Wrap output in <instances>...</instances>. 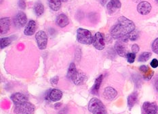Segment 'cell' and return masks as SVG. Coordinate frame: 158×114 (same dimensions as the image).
I'll list each match as a JSON object with an SVG mask.
<instances>
[{
	"instance_id": "cell-2",
	"label": "cell",
	"mask_w": 158,
	"mask_h": 114,
	"mask_svg": "<svg viewBox=\"0 0 158 114\" xmlns=\"http://www.w3.org/2000/svg\"><path fill=\"white\" fill-rule=\"evenodd\" d=\"M88 110L92 114H107L105 105L97 97L92 98L89 101Z\"/></svg>"
},
{
	"instance_id": "cell-13",
	"label": "cell",
	"mask_w": 158,
	"mask_h": 114,
	"mask_svg": "<svg viewBox=\"0 0 158 114\" xmlns=\"http://www.w3.org/2000/svg\"><path fill=\"white\" fill-rule=\"evenodd\" d=\"M120 8H121V2L119 0H111L106 6L109 14H112L116 11V10L119 9Z\"/></svg>"
},
{
	"instance_id": "cell-39",
	"label": "cell",
	"mask_w": 158,
	"mask_h": 114,
	"mask_svg": "<svg viewBox=\"0 0 158 114\" xmlns=\"http://www.w3.org/2000/svg\"><path fill=\"white\" fill-rule=\"evenodd\" d=\"M156 1L157 3H158V0H156Z\"/></svg>"
},
{
	"instance_id": "cell-1",
	"label": "cell",
	"mask_w": 158,
	"mask_h": 114,
	"mask_svg": "<svg viewBox=\"0 0 158 114\" xmlns=\"http://www.w3.org/2000/svg\"><path fill=\"white\" fill-rule=\"evenodd\" d=\"M135 30V25L132 20L126 17L119 18L118 22L111 29V34L113 39H121L122 37L127 36L128 34Z\"/></svg>"
},
{
	"instance_id": "cell-35",
	"label": "cell",
	"mask_w": 158,
	"mask_h": 114,
	"mask_svg": "<svg viewBox=\"0 0 158 114\" xmlns=\"http://www.w3.org/2000/svg\"><path fill=\"white\" fill-rule=\"evenodd\" d=\"M107 1H108V0H100L101 5H102V6H105L106 3H107Z\"/></svg>"
},
{
	"instance_id": "cell-9",
	"label": "cell",
	"mask_w": 158,
	"mask_h": 114,
	"mask_svg": "<svg viewBox=\"0 0 158 114\" xmlns=\"http://www.w3.org/2000/svg\"><path fill=\"white\" fill-rule=\"evenodd\" d=\"M152 10V6L147 2H142L137 6V11L141 15L149 14Z\"/></svg>"
},
{
	"instance_id": "cell-23",
	"label": "cell",
	"mask_w": 158,
	"mask_h": 114,
	"mask_svg": "<svg viewBox=\"0 0 158 114\" xmlns=\"http://www.w3.org/2000/svg\"><path fill=\"white\" fill-rule=\"evenodd\" d=\"M34 11L37 16H42L44 12V6L40 2L36 3L34 6Z\"/></svg>"
},
{
	"instance_id": "cell-20",
	"label": "cell",
	"mask_w": 158,
	"mask_h": 114,
	"mask_svg": "<svg viewBox=\"0 0 158 114\" xmlns=\"http://www.w3.org/2000/svg\"><path fill=\"white\" fill-rule=\"evenodd\" d=\"M48 5L50 9L53 11H58L61 7V1L60 0H48Z\"/></svg>"
},
{
	"instance_id": "cell-31",
	"label": "cell",
	"mask_w": 158,
	"mask_h": 114,
	"mask_svg": "<svg viewBox=\"0 0 158 114\" xmlns=\"http://www.w3.org/2000/svg\"><path fill=\"white\" fill-rule=\"evenodd\" d=\"M139 49H140L139 46L137 44H134L133 45H132V53H135V54L139 52Z\"/></svg>"
},
{
	"instance_id": "cell-33",
	"label": "cell",
	"mask_w": 158,
	"mask_h": 114,
	"mask_svg": "<svg viewBox=\"0 0 158 114\" xmlns=\"http://www.w3.org/2000/svg\"><path fill=\"white\" fill-rule=\"evenodd\" d=\"M58 80H59V78H58V76H56V77H53V78L50 80L51 84L53 85H57L58 82Z\"/></svg>"
},
{
	"instance_id": "cell-28",
	"label": "cell",
	"mask_w": 158,
	"mask_h": 114,
	"mask_svg": "<svg viewBox=\"0 0 158 114\" xmlns=\"http://www.w3.org/2000/svg\"><path fill=\"white\" fill-rule=\"evenodd\" d=\"M153 74H154V72L153 70H150V69H149V70L147 71V72H145V73H144L143 78H144V79H145V80L149 81V80H150V79L153 77Z\"/></svg>"
},
{
	"instance_id": "cell-25",
	"label": "cell",
	"mask_w": 158,
	"mask_h": 114,
	"mask_svg": "<svg viewBox=\"0 0 158 114\" xmlns=\"http://www.w3.org/2000/svg\"><path fill=\"white\" fill-rule=\"evenodd\" d=\"M152 56V53L151 52H143V53L140 55L139 61L141 62L147 61V60H149V58Z\"/></svg>"
},
{
	"instance_id": "cell-16",
	"label": "cell",
	"mask_w": 158,
	"mask_h": 114,
	"mask_svg": "<svg viewBox=\"0 0 158 114\" xmlns=\"http://www.w3.org/2000/svg\"><path fill=\"white\" fill-rule=\"evenodd\" d=\"M56 23L57 26L60 27V28H64L69 24V20L64 14H60L57 16Z\"/></svg>"
},
{
	"instance_id": "cell-14",
	"label": "cell",
	"mask_w": 158,
	"mask_h": 114,
	"mask_svg": "<svg viewBox=\"0 0 158 114\" xmlns=\"http://www.w3.org/2000/svg\"><path fill=\"white\" fill-rule=\"evenodd\" d=\"M63 96V92L57 88H53L49 92L48 97L51 101L56 102L60 101Z\"/></svg>"
},
{
	"instance_id": "cell-15",
	"label": "cell",
	"mask_w": 158,
	"mask_h": 114,
	"mask_svg": "<svg viewBox=\"0 0 158 114\" xmlns=\"http://www.w3.org/2000/svg\"><path fill=\"white\" fill-rule=\"evenodd\" d=\"M36 26L37 25L35 20H30L25 26V30H24V34H25L26 36L33 35V34L35 33Z\"/></svg>"
},
{
	"instance_id": "cell-30",
	"label": "cell",
	"mask_w": 158,
	"mask_h": 114,
	"mask_svg": "<svg viewBox=\"0 0 158 114\" xmlns=\"http://www.w3.org/2000/svg\"><path fill=\"white\" fill-rule=\"evenodd\" d=\"M19 6L20 9L25 10L26 8V2L25 0H19Z\"/></svg>"
},
{
	"instance_id": "cell-27",
	"label": "cell",
	"mask_w": 158,
	"mask_h": 114,
	"mask_svg": "<svg viewBox=\"0 0 158 114\" xmlns=\"http://www.w3.org/2000/svg\"><path fill=\"white\" fill-rule=\"evenodd\" d=\"M135 57H136V54L134 53H128L126 55L127 61H128V62L130 64L134 63V61L135 60Z\"/></svg>"
},
{
	"instance_id": "cell-26",
	"label": "cell",
	"mask_w": 158,
	"mask_h": 114,
	"mask_svg": "<svg viewBox=\"0 0 158 114\" xmlns=\"http://www.w3.org/2000/svg\"><path fill=\"white\" fill-rule=\"evenodd\" d=\"M128 39L129 40L132 41H136L139 38V32L137 30H134L130 34H128Z\"/></svg>"
},
{
	"instance_id": "cell-8",
	"label": "cell",
	"mask_w": 158,
	"mask_h": 114,
	"mask_svg": "<svg viewBox=\"0 0 158 114\" xmlns=\"http://www.w3.org/2000/svg\"><path fill=\"white\" fill-rule=\"evenodd\" d=\"M143 111L145 114H157V105L156 103H150L146 101L143 105Z\"/></svg>"
},
{
	"instance_id": "cell-7",
	"label": "cell",
	"mask_w": 158,
	"mask_h": 114,
	"mask_svg": "<svg viewBox=\"0 0 158 114\" xmlns=\"http://www.w3.org/2000/svg\"><path fill=\"white\" fill-rule=\"evenodd\" d=\"M14 21H15L16 26L19 27V28H22V27L25 26L27 24V16L23 12H19L16 15Z\"/></svg>"
},
{
	"instance_id": "cell-38",
	"label": "cell",
	"mask_w": 158,
	"mask_h": 114,
	"mask_svg": "<svg viewBox=\"0 0 158 114\" xmlns=\"http://www.w3.org/2000/svg\"><path fill=\"white\" fill-rule=\"evenodd\" d=\"M61 2H67L68 0H60Z\"/></svg>"
},
{
	"instance_id": "cell-3",
	"label": "cell",
	"mask_w": 158,
	"mask_h": 114,
	"mask_svg": "<svg viewBox=\"0 0 158 114\" xmlns=\"http://www.w3.org/2000/svg\"><path fill=\"white\" fill-rule=\"evenodd\" d=\"M35 110V105L27 101L20 103V104L15 105L14 112L15 114H34Z\"/></svg>"
},
{
	"instance_id": "cell-19",
	"label": "cell",
	"mask_w": 158,
	"mask_h": 114,
	"mask_svg": "<svg viewBox=\"0 0 158 114\" xmlns=\"http://www.w3.org/2000/svg\"><path fill=\"white\" fill-rule=\"evenodd\" d=\"M102 78H103L102 75H100L97 79H96L94 85L91 90V92L92 93V94L97 95L98 93L99 88H100V87H101V85L102 81Z\"/></svg>"
},
{
	"instance_id": "cell-24",
	"label": "cell",
	"mask_w": 158,
	"mask_h": 114,
	"mask_svg": "<svg viewBox=\"0 0 158 114\" xmlns=\"http://www.w3.org/2000/svg\"><path fill=\"white\" fill-rule=\"evenodd\" d=\"M12 42V39L10 37H4V38H2L1 40H0V43H1V49H3L6 47H8L9 45Z\"/></svg>"
},
{
	"instance_id": "cell-29",
	"label": "cell",
	"mask_w": 158,
	"mask_h": 114,
	"mask_svg": "<svg viewBox=\"0 0 158 114\" xmlns=\"http://www.w3.org/2000/svg\"><path fill=\"white\" fill-rule=\"evenodd\" d=\"M152 49L153 52L158 54V38L153 41L152 43Z\"/></svg>"
},
{
	"instance_id": "cell-6",
	"label": "cell",
	"mask_w": 158,
	"mask_h": 114,
	"mask_svg": "<svg viewBox=\"0 0 158 114\" xmlns=\"http://www.w3.org/2000/svg\"><path fill=\"white\" fill-rule=\"evenodd\" d=\"M93 45L95 49L98 50H103L105 47V43L104 37L101 33H97L93 38Z\"/></svg>"
},
{
	"instance_id": "cell-5",
	"label": "cell",
	"mask_w": 158,
	"mask_h": 114,
	"mask_svg": "<svg viewBox=\"0 0 158 114\" xmlns=\"http://www.w3.org/2000/svg\"><path fill=\"white\" fill-rule=\"evenodd\" d=\"M35 39L39 49L41 50L45 49L48 45L47 34L43 30H40L35 34Z\"/></svg>"
},
{
	"instance_id": "cell-18",
	"label": "cell",
	"mask_w": 158,
	"mask_h": 114,
	"mask_svg": "<svg viewBox=\"0 0 158 114\" xmlns=\"http://www.w3.org/2000/svg\"><path fill=\"white\" fill-rule=\"evenodd\" d=\"M115 49L119 56L126 57V55L128 53H127L125 46L121 42L116 43L115 45Z\"/></svg>"
},
{
	"instance_id": "cell-37",
	"label": "cell",
	"mask_w": 158,
	"mask_h": 114,
	"mask_svg": "<svg viewBox=\"0 0 158 114\" xmlns=\"http://www.w3.org/2000/svg\"><path fill=\"white\" fill-rule=\"evenodd\" d=\"M133 1L134 2H136V3H140V2H142V1H143V0H133Z\"/></svg>"
},
{
	"instance_id": "cell-10",
	"label": "cell",
	"mask_w": 158,
	"mask_h": 114,
	"mask_svg": "<svg viewBox=\"0 0 158 114\" xmlns=\"http://www.w3.org/2000/svg\"><path fill=\"white\" fill-rule=\"evenodd\" d=\"M11 26V20L10 18L6 17L0 20V33L2 34H5L8 32Z\"/></svg>"
},
{
	"instance_id": "cell-21",
	"label": "cell",
	"mask_w": 158,
	"mask_h": 114,
	"mask_svg": "<svg viewBox=\"0 0 158 114\" xmlns=\"http://www.w3.org/2000/svg\"><path fill=\"white\" fill-rule=\"evenodd\" d=\"M138 99V93L136 92H134L130 94L128 97V105L130 108H132L135 105V103Z\"/></svg>"
},
{
	"instance_id": "cell-4",
	"label": "cell",
	"mask_w": 158,
	"mask_h": 114,
	"mask_svg": "<svg viewBox=\"0 0 158 114\" xmlns=\"http://www.w3.org/2000/svg\"><path fill=\"white\" fill-rule=\"evenodd\" d=\"M93 38L90 30L84 29H78L77 30V40L84 45H90L93 43Z\"/></svg>"
},
{
	"instance_id": "cell-34",
	"label": "cell",
	"mask_w": 158,
	"mask_h": 114,
	"mask_svg": "<svg viewBox=\"0 0 158 114\" xmlns=\"http://www.w3.org/2000/svg\"><path fill=\"white\" fill-rule=\"evenodd\" d=\"M139 70L144 74V73H145V72L148 71L149 70V68L147 66H146V65H141V66L139 68Z\"/></svg>"
},
{
	"instance_id": "cell-17",
	"label": "cell",
	"mask_w": 158,
	"mask_h": 114,
	"mask_svg": "<svg viewBox=\"0 0 158 114\" xmlns=\"http://www.w3.org/2000/svg\"><path fill=\"white\" fill-rule=\"evenodd\" d=\"M85 79V76L84 72L81 70H77L76 74L71 79V81L75 85H81L84 83Z\"/></svg>"
},
{
	"instance_id": "cell-11",
	"label": "cell",
	"mask_w": 158,
	"mask_h": 114,
	"mask_svg": "<svg viewBox=\"0 0 158 114\" xmlns=\"http://www.w3.org/2000/svg\"><path fill=\"white\" fill-rule=\"evenodd\" d=\"M10 99H11L15 105L29 101L28 97H27L26 95L20 92L14 93V94L12 95V96H10Z\"/></svg>"
},
{
	"instance_id": "cell-32",
	"label": "cell",
	"mask_w": 158,
	"mask_h": 114,
	"mask_svg": "<svg viewBox=\"0 0 158 114\" xmlns=\"http://www.w3.org/2000/svg\"><path fill=\"white\" fill-rule=\"evenodd\" d=\"M150 65L153 68H157L158 67V60H157V59H153V60L151 61Z\"/></svg>"
},
{
	"instance_id": "cell-12",
	"label": "cell",
	"mask_w": 158,
	"mask_h": 114,
	"mask_svg": "<svg viewBox=\"0 0 158 114\" xmlns=\"http://www.w3.org/2000/svg\"><path fill=\"white\" fill-rule=\"evenodd\" d=\"M117 95H118V92L116 90L112 87H110V86L106 87L104 90L103 97L108 101H111V100L114 99Z\"/></svg>"
},
{
	"instance_id": "cell-22",
	"label": "cell",
	"mask_w": 158,
	"mask_h": 114,
	"mask_svg": "<svg viewBox=\"0 0 158 114\" xmlns=\"http://www.w3.org/2000/svg\"><path fill=\"white\" fill-rule=\"evenodd\" d=\"M77 72V70L76 68V65L74 63H71L69 65V67L68 69V72H67V78L71 79L74 77V76L76 74Z\"/></svg>"
},
{
	"instance_id": "cell-36",
	"label": "cell",
	"mask_w": 158,
	"mask_h": 114,
	"mask_svg": "<svg viewBox=\"0 0 158 114\" xmlns=\"http://www.w3.org/2000/svg\"><path fill=\"white\" fill-rule=\"evenodd\" d=\"M155 87H156V89L157 92H158V80L156 81V83H155Z\"/></svg>"
}]
</instances>
